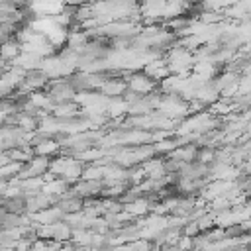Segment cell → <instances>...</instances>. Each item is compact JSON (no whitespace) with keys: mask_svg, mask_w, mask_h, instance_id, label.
I'll use <instances>...</instances> for the list:
<instances>
[{"mask_svg":"<svg viewBox=\"0 0 251 251\" xmlns=\"http://www.w3.org/2000/svg\"><path fill=\"white\" fill-rule=\"evenodd\" d=\"M126 86L129 92H135L137 96H149L157 88V82L143 73H131L129 78H126Z\"/></svg>","mask_w":251,"mask_h":251,"instance_id":"1","label":"cell"},{"mask_svg":"<svg viewBox=\"0 0 251 251\" xmlns=\"http://www.w3.org/2000/svg\"><path fill=\"white\" fill-rule=\"evenodd\" d=\"M143 75H147L151 80H163L167 78L171 73H169V67H167V61L165 59H153V61H147L145 67H143Z\"/></svg>","mask_w":251,"mask_h":251,"instance_id":"2","label":"cell"},{"mask_svg":"<svg viewBox=\"0 0 251 251\" xmlns=\"http://www.w3.org/2000/svg\"><path fill=\"white\" fill-rule=\"evenodd\" d=\"M20 53H22V43L16 37H12L0 45V59H4L8 65L14 63L20 57Z\"/></svg>","mask_w":251,"mask_h":251,"instance_id":"3","label":"cell"}]
</instances>
